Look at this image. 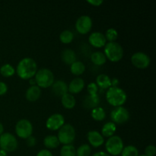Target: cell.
Here are the masks:
<instances>
[{"instance_id": "cell-19", "label": "cell", "mask_w": 156, "mask_h": 156, "mask_svg": "<svg viewBox=\"0 0 156 156\" xmlns=\"http://www.w3.org/2000/svg\"><path fill=\"white\" fill-rule=\"evenodd\" d=\"M96 85L101 90L108 89L111 87V79L108 75L100 74L96 79Z\"/></svg>"}, {"instance_id": "cell-7", "label": "cell", "mask_w": 156, "mask_h": 156, "mask_svg": "<svg viewBox=\"0 0 156 156\" xmlns=\"http://www.w3.org/2000/svg\"><path fill=\"white\" fill-rule=\"evenodd\" d=\"M18 140L13 134L3 133L0 136V148L6 152H12L18 148Z\"/></svg>"}, {"instance_id": "cell-4", "label": "cell", "mask_w": 156, "mask_h": 156, "mask_svg": "<svg viewBox=\"0 0 156 156\" xmlns=\"http://www.w3.org/2000/svg\"><path fill=\"white\" fill-rule=\"evenodd\" d=\"M105 55L111 62H118L123 56V49L116 41L108 42L105 46Z\"/></svg>"}, {"instance_id": "cell-2", "label": "cell", "mask_w": 156, "mask_h": 156, "mask_svg": "<svg viewBox=\"0 0 156 156\" xmlns=\"http://www.w3.org/2000/svg\"><path fill=\"white\" fill-rule=\"evenodd\" d=\"M106 99L110 105L117 108L123 106L126 103L127 95L124 90L120 87L111 86L107 91Z\"/></svg>"}, {"instance_id": "cell-42", "label": "cell", "mask_w": 156, "mask_h": 156, "mask_svg": "<svg viewBox=\"0 0 156 156\" xmlns=\"http://www.w3.org/2000/svg\"><path fill=\"white\" fill-rule=\"evenodd\" d=\"M4 133V126H3L2 123L0 122V136Z\"/></svg>"}, {"instance_id": "cell-38", "label": "cell", "mask_w": 156, "mask_h": 156, "mask_svg": "<svg viewBox=\"0 0 156 156\" xmlns=\"http://www.w3.org/2000/svg\"><path fill=\"white\" fill-rule=\"evenodd\" d=\"M87 2L92 5L93 6H99L103 3V1L102 0H88L87 1Z\"/></svg>"}, {"instance_id": "cell-35", "label": "cell", "mask_w": 156, "mask_h": 156, "mask_svg": "<svg viewBox=\"0 0 156 156\" xmlns=\"http://www.w3.org/2000/svg\"><path fill=\"white\" fill-rule=\"evenodd\" d=\"M36 143H37L36 138L32 136H30V137L26 139V144H27V146H29V147H33V146H34L35 145H36Z\"/></svg>"}, {"instance_id": "cell-18", "label": "cell", "mask_w": 156, "mask_h": 156, "mask_svg": "<svg viewBox=\"0 0 156 156\" xmlns=\"http://www.w3.org/2000/svg\"><path fill=\"white\" fill-rule=\"evenodd\" d=\"M83 106L85 109H94V108L98 107L100 103V98L98 94L95 95H86L83 100Z\"/></svg>"}, {"instance_id": "cell-44", "label": "cell", "mask_w": 156, "mask_h": 156, "mask_svg": "<svg viewBox=\"0 0 156 156\" xmlns=\"http://www.w3.org/2000/svg\"><path fill=\"white\" fill-rule=\"evenodd\" d=\"M138 156H146V155H138Z\"/></svg>"}, {"instance_id": "cell-21", "label": "cell", "mask_w": 156, "mask_h": 156, "mask_svg": "<svg viewBox=\"0 0 156 156\" xmlns=\"http://www.w3.org/2000/svg\"><path fill=\"white\" fill-rule=\"evenodd\" d=\"M62 105L66 109H73L76 106V101L74 96L69 93H66L61 97Z\"/></svg>"}, {"instance_id": "cell-3", "label": "cell", "mask_w": 156, "mask_h": 156, "mask_svg": "<svg viewBox=\"0 0 156 156\" xmlns=\"http://www.w3.org/2000/svg\"><path fill=\"white\" fill-rule=\"evenodd\" d=\"M36 85L39 88H49L54 82V75L53 72L47 68H42L37 70L34 76Z\"/></svg>"}, {"instance_id": "cell-15", "label": "cell", "mask_w": 156, "mask_h": 156, "mask_svg": "<svg viewBox=\"0 0 156 156\" xmlns=\"http://www.w3.org/2000/svg\"><path fill=\"white\" fill-rule=\"evenodd\" d=\"M52 92L57 97H62L68 93V85L62 80H57L51 85Z\"/></svg>"}, {"instance_id": "cell-9", "label": "cell", "mask_w": 156, "mask_h": 156, "mask_svg": "<svg viewBox=\"0 0 156 156\" xmlns=\"http://www.w3.org/2000/svg\"><path fill=\"white\" fill-rule=\"evenodd\" d=\"M129 112L123 106L117 107L113 109L111 113V118L113 123L115 124H123L129 120Z\"/></svg>"}, {"instance_id": "cell-17", "label": "cell", "mask_w": 156, "mask_h": 156, "mask_svg": "<svg viewBox=\"0 0 156 156\" xmlns=\"http://www.w3.org/2000/svg\"><path fill=\"white\" fill-rule=\"evenodd\" d=\"M41 95V89L37 85H33L29 87L25 93V97L27 101L34 102L37 101Z\"/></svg>"}, {"instance_id": "cell-32", "label": "cell", "mask_w": 156, "mask_h": 156, "mask_svg": "<svg viewBox=\"0 0 156 156\" xmlns=\"http://www.w3.org/2000/svg\"><path fill=\"white\" fill-rule=\"evenodd\" d=\"M105 38H106L107 41H108L109 42H114L117 39V37H118V32L116 30L115 28H109L106 30V33H105Z\"/></svg>"}, {"instance_id": "cell-34", "label": "cell", "mask_w": 156, "mask_h": 156, "mask_svg": "<svg viewBox=\"0 0 156 156\" xmlns=\"http://www.w3.org/2000/svg\"><path fill=\"white\" fill-rule=\"evenodd\" d=\"M156 154V148L154 145H149L145 149V155L146 156H155Z\"/></svg>"}, {"instance_id": "cell-37", "label": "cell", "mask_w": 156, "mask_h": 156, "mask_svg": "<svg viewBox=\"0 0 156 156\" xmlns=\"http://www.w3.org/2000/svg\"><path fill=\"white\" fill-rule=\"evenodd\" d=\"M36 156H53L52 152L48 149H42L40 151Z\"/></svg>"}, {"instance_id": "cell-43", "label": "cell", "mask_w": 156, "mask_h": 156, "mask_svg": "<svg viewBox=\"0 0 156 156\" xmlns=\"http://www.w3.org/2000/svg\"><path fill=\"white\" fill-rule=\"evenodd\" d=\"M0 156H7V152L2 149H0Z\"/></svg>"}, {"instance_id": "cell-13", "label": "cell", "mask_w": 156, "mask_h": 156, "mask_svg": "<svg viewBox=\"0 0 156 156\" xmlns=\"http://www.w3.org/2000/svg\"><path fill=\"white\" fill-rule=\"evenodd\" d=\"M88 42L92 47L96 48H101L105 47L107 44V40L105 34L98 31L93 32L88 37Z\"/></svg>"}, {"instance_id": "cell-26", "label": "cell", "mask_w": 156, "mask_h": 156, "mask_svg": "<svg viewBox=\"0 0 156 156\" xmlns=\"http://www.w3.org/2000/svg\"><path fill=\"white\" fill-rule=\"evenodd\" d=\"M91 117L96 121H103L106 118V112L104 108L101 107H97L91 110Z\"/></svg>"}, {"instance_id": "cell-41", "label": "cell", "mask_w": 156, "mask_h": 156, "mask_svg": "<svg viewBox=\"0 0 156 156\" xmlns=\"http://www.w3.org/2000/svg\"><path fill=\"white\" fill-rule=\"evenodd\" d=\"M29 83H30V85H31V86H33V85H36V81H35V79H34V78L29 79Z\"/></svg>"}, {"instance_id": "cell-27", "label": "cell", "mask_w": 156, "mask_h": 156, "mask_svg": "<svg viewBox=\"0 0 156 156\" xmlns=\"http://www.w3.org/2000/svg\"><path fill=\"white\" fill-rule=\"evenodd\" d=\"M0 73L4 77H11L15 73V69L10 64H5L0 68Z\"/></svg>"}, {"instance_id": "cell-23", "label": "cell", "mask_w": 156, "mask_h": 156, "mask_svg": "<svg viewBox=\"0 0 156 156\" xmlns=\"http://www.w3.org/2000/svg\"><path fill=\"white\" fill-rule=\"evenodd\" d=\"M44 144L47 149H56L59 146V142L57 136L54 135H49L44 138Z\"/></svg>"}, {"instance_id": "cell-16", "label": "cell", "mask_w": 156, "mask_h": 156, "mask_svg": "<svg viewBox=\"0 0 156 156\" xmlns=\"http://www.w3.org/2000/svg\"><path fill=\"white\" fill-rule=\"evenodd\" d=\"M85 82L82 78H76L70 82L68 85V91L69 94H79L83 90Z\"/></svg>"}, {"instance_id": "cell-39", "label": "cell", "mask_w": 156, "mask_h": 156, "mask_svg": "<svg viewBox=\"0 0 156 156\" xmlns=\"http://www.w3.org/2000/svg\"><path fill=\"white\" fill-rule=\"evenodd\" d=\"M119 85V80L116 78L111 79V86L113 87H117V85Z\"/></svg>"}, {"instance_id": "cell-12", "label": "cell", "mask_w": 156, "mask_h": 156, "mask_svg": "<svg viewBox=\"0 0 156 156\" xmlns=\"http://www.w3.org/2000/svg\"><path fill=\"white\" fill-rule=\"evenodd\" d=\"M65 124V118L60 114H53L47 118L46 126L52 131L59 130Z\"/></svg>"}, {"instance_id": "cell-40", "label": "cell", "mask_w": 156, "mask_h": 156, "mask_svg": "<svg viewBox=\"0 0 156 156\" xmlns=\"http://www.w3.org/2000/svg\"><path fill=\"white\" fill-rule=\"evenodd\" d=\"M91 156H111L109 154H108L107 152H98L94 153V155H92Z\"/></svg>"}, {"instance_id": "cell-22", "label": "cell", "mask_w": 156, "mask_h": 156, "mask_svg": "<svg viewBox=\"0 0 156 156\" xmlns=\"http://www.w3.org/2000/svg\"><path fill=\"white\" fill-rule=\"evenodd\" d=\"M117 130V126L115 123L113 122H108L103 126L101 129V135L102 136L105 137H110L113 136Z\"/></svg>"}, {"instance_id": "cell-33", "label": "cell", "mask_w": 156, "mask_h": 156, "mask_svg": "<svg viewBox=\"0 0 156 156\" xmlns=\"http://www.w3.org/2000/svg\"><path fill=\"white\" fill-rule=\"evenodd\" d=\"M87 91L89 95H95V94H98V87L96 85L95 82H91L87 85Z\"/></svg>"}, {"instance_id": "cell-11", "label": "cell", "mask_w": 156, "mask_h": 156, "mask_svg": "<svg viewBox=\"0 0 156 156\" xmlns=\"http://www.w3.org/2000/svg\"><path fill=\"white\" fill-rule=\"evenodd\" d=\"M92 27V20L88 15H82L76 22V29L81 34H86Z\"/></svg>"}, {"instance_id": "cell-5", "label": "cell", "mask_w": 156, "mask_h": 156, "mask_svg": "<svg viewBox=\"0 0 156 156\" xmlns=\"http://www.w3.org/2000/svg\"><path fill=\"white\" fill-rule=\"evenodd\" d=\"M76 133L74 126L69 123H66L59 129L57 138L59 143H62L63 146H65V145H72L76 139Z\"/></svg>"}, {"instance_id": "cell-10", "label": "cell", "mask_w": 156, "mask_h": 156, "mask_svg": "<svg viewBox=\"0 0 156 156\" xmlns=\"http://www.w3.org/2000/svg\"><path fill=\"white\" fill-rule=\"evenodd\" d=\"M131 62L135 67L141 69H144L150 65V57L143 52H136L133 53L131 57Z\"/></svg>"}, {"instance_id": "cell-14", "label": "cell", "mask_w": 156, "mask_h": 156, "mask_svg": "<svg viewBox=\"0 0 156 156\" xmlns=\"http://www.w3.org/2000/svg\"><path fill=\"white\" fill-rule=\"evenodd\" d=\"M87 139L91 146L94 148H98L104 144L105 140L101 134L98 131H89L87 134Z\"/></svg>"}, {"instance_id": "cell-28", "label": "cell", "mask_w": 156, "mask_h": 156, "mask_svg": "<svg viewBox=\"0 0 156 156\" xmlns=\"http://www.w3.org/2000/svg\"><path fill=\"white\" fill-rule=\"evenodd\" d=\"M73 38H74V34L69 30H63L59 35V40L62 44H70L73 41Z\"/></svg>"}, {"instance_id": "cell-29", "label": "cell", "mask_w": 156, "mask_h": 156, "mask_svg": "<svg viewBox=\"0 0 156 156\" xmlns=\"http://www.w3.org/2000/svg\"><path fill=\"white\" fill-rule=\"evenodd\" d=\"M60 156H76V149L73 145H65L60 149Z\"/></svg>"}, {"instance_id": "cell-30", "label": "cell", "mask_w": 156, "mask_h": 156, "mask_svg": "<svg viewBox=\"0 0 156 156\" xmlns=\"http://www.w3.org/2000/svg\"><path fill=\"white\" fill-rule=\"evenodd\" d=\"M122 156H138L139 150L136 146H126L123 149L121 152Z\"/></svg>"}, {"instance_id": "cell-31", "label": "cell", "mask_w": 156, "mask_h": 156, "mask_svg": "<svg viewBox=\"0 0 156 156\" xmlns=\"http://www.w3.org/2000/svg\"><path fill=\"white\" fill-rule=\"evenodd\" d=\"M91 149L88 144H82L76 150V156H90Z\"/></svg>"}, {"instance_id": "cell-36", "label": "cell", "mask_w": 156, "mask_h": 156, "mask_svg": "<svg viewBox=\"0 0 156 156\" xmlns=\"http://www.w3.org/2000/svg\"><path fill=\"white\" fill-rule=\"evenodd\" d=\"M8 91V86L5 82H0V96L5 94Z\"/></svg>"}, {"instance_id": "cell-24", "label": "cell", "mask_w": 156, "mask_h": 156, "mask_svg": "<svg viewBox=\"0 0 156 156\" xmlns=\"http://www.w3.org/2000/svg\"><path fill=\"white\" fill-rule=\"evenodd\" d=\"M91 60L94 65L102 66L106 62L107 58L104 53L101 51H96L91 55Z\"/></svg>"}, {"instance_id": "cell-6", "label": "cell", "mask_w": 156, "mask_h": 156, "mask_svg": "<svg viewBox=\"0 0 156 156\" xmlns=\"http://www.w3.org/2000/svg\"><path fill=\"white\" fill-rule=\"evenodd\" d=\"M123 148H124L123 142L119 136L114 135L113 136L110 137L105 143L107 153L109 154L110 155L117 156L120 155Z\"/></svg>"}, {"instance_id": "cell-20", "label": "cell", "mask_w": 156, "mask_h": 156, "mask_svg": "<svg viewBox=\"0 0 156 156\" xmlns=\"http://www.w3.org/2000/svg\"><path fill=\"white\" fill-rule=\"evenodd\" d=\"M61 58L64 63L66 65H70L76 61V54L74 50L71 49H65L61 53Z\"/></svg>"}, {"instance_id": "cell-1", "label": "cell", "mask_w": 156, "mask_h": 156, "mask_svg": "<svg viewBox=\"0 0 156 156\" xmlns=\"http://www.w3.org/2000/svg\"><path fill=\"white\" fill-rule=\"evenodd\" d=\"M37 71V65L34 59L25 57L20 60L16 68V73L21 79L27 80L34 78Z\"/></svg>"}, {"instance_id": "cell-8", "label": "cell", "mask_w": 156, "mask_h": 156, "mask_svg": "<svg viewBox=\"0 0 156 156\" xmlns=\"http://www.w3.org/2000/svg\"><path fill=\"white\" fill-rule=\"evenodd\" d=\"M15 133L18 137L26 140L32 135L33 133L32 123L26 119H21L18 120L15 125Z\"/></svg>"}, {"instance_id": "cell-25", "label": "cell", "mask_w": 156, "mask_h": 156, "mask_svg": "<svg viewBox=\"0 0 156 156\" xmlns=\"http://www.w3.org/2000/svg\"><path fill=\"white\" fill-rule=\"evenodd\" d=\"M85 70V66L81 61H77L73 62L70 67V71L75 76H81L84 73Z\"/></svg>"}]
</instances>
